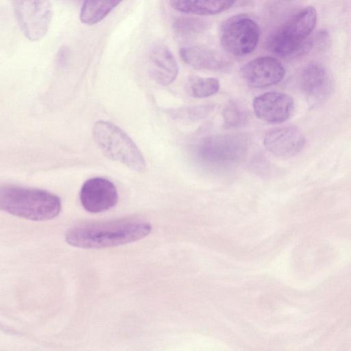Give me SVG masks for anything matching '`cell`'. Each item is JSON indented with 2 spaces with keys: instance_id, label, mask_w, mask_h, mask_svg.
<instances>
[{
  "instance_id": "cell-1",
  "label": "cell",
  "mask_w": 351,
  "mask_h": 351,
  "mask_svg": "<svg viewBox=\"0 0 351 351\" xmlns=\"http://www.w3.org/2000/svg\"><path fill=\"white\" fill-rule=\"evenodd\" d=\"M152 226L138 219H117L75 226L66 233L71 245L84 249H101L127 244L148 235Z\"/></svg>"
},
{
  "instance_id": "cell-2",
  "label": "cell",
  "mask_w": 351,
  "mask_h": 351,
  "mask_svg": "<svg viewBox=\"0 0 351 351\" xmlns=\"http://www.w3.org/2000/svg\"><path fill=\"white\" fill-rule=\"evenodd\" d=\"M0 208L11 215L32 221H46L61 210L60 198L48 191L15 186L0 189Z\"/></svg>"
},
{
  "instance_id": "cell-3",
  "label": "cell",
  "mask_w": 351,
  "mask_h": 351,
  "mask_svg": "<svg viewBox=\"0 0 351 351\" xmlns=\"http://www.w3.org/2000/svg\"><path fill=\"white\" fill-rule=\"evenodd\" d=\"M93 136L98 147L109 158L142 172L145 160L132 139L121 128L112 123L99 121L93 128Z\"/></svg>"
},
{
  "instance_id": "cell-4",
  "label": "cell",
  "mask_w": 351,
  "mask_h": 351,
  "mask_svg": "<svg viewBox=\"0 0 351 351\" xmlns=\"http://www.w3.org/2000/svg\"><path fill=\"white\" fill-rule=\"evenodd\" d=\"M247 149V138L243 134H216L201 140L197 145L196 154L204 165L226 167L243 161Z\"/></svg>"
},
{
  "instance_id": "cell-5",
  "label": "cell",
  "mask_w": 351,
  "mask_h": 351,
  "mask_svg": "<svg viewBox=\"0 0 351 351\" xmlns=\"http://www.w3.org/2000/svg\"><path fill=\"white\" fill-rule=\"evenodd\" d=\"M316 10L306 7L276 29L267 41L269 51L280 56H288L301 50L305 39L314 29Z\"/></svg>"
},
{
  "instance_id": "cell-6",
  "label": "cell",
  "mask_w": 351,
  "mask_h": 351,
  "mask_svg": "<svg viewBox=\"0 0 351 351\" xmlns=\"http://www.w3.org/2000/svg\"><path fill=\"white\" fill-rule=\"evenodd\" d=\"M260 34L256 22L244 14L226 19L221 23L219 29L221 47L236 56L252 53L258 45Z\"/></svg>"
},
{
  "instance_id": "cell-7",
  "label": "cell",
  "mask_w": 351,
  "mask_h": 351,
  "mask_svg": "<svg viewBox=\"0 0 351 351\" xmlns=\"http://www.w3.org/2000/svg\"><path fill=\"white\" fill-rule=\"evenodd\" d=\"M19 26L30 40H40L47 34L52 19L49 0H12Z\"/></svg>"
},
{
  "instance_id": "cell-8",
  "label": "cell",
  "mask_w": 351,
  "mask_h": 351,
  "mask_svg": "<svg viewBox=\"0 0 351 351\" xmlns=\"http://www.w3.org/2000/svg\"><path fill=\"white\" fill-rule=\"evenodd\" d=\"M119 199L114 184L108 179L95 177L87 180L82 186L80 199L88 212L99 213L113 208Z\"/></svg>"
},
{
  "instance_id": "cell-9",
  "label": "cell",
  "mask_w": 351,
  "mask_h": 351,
  "mask_svg": "<svg viewBox=\"0 0 351 351\" xmlns=\"http://www.w3.org/2000/svg\"><path fill=\"white\" fill-rule=\"evenodd\" d=\"M285 70L281 62L271 56H262L254 59L240 70L244 82L252 88H265L280 82Z\"/></svg>"
},
{
  "instance_id": "cell-10",
  "label": "cell",
  "mask_w": 351,
  "mask_h": 351,
  "mask_svg": "<svg viewBox=\"0 0 351 351\" xmlns=\"http://www.w3.org/2000/svg\"><path fill=\"white\" fill-rule=\"evenodd\" d=\"M253 107L258 119L269 123H280L291 116L293 100L284 93L268 92L256 97Z\"/></svg>"
},
{
  "instance_id": "cell-11",
  "label": "cell",
  "mask_w": 351,
  "mask_h": 351,
  "mask_svg": "<svg viewBox=\"0 0 351 351\" xmlns=\"http://www.w3.org/2000/svg\"><path fill=\"white\" fill-rule=\"evenodd\" d=\"M305 138L294 126H285L269 131L264 138L266 149L279 157H291L298 154L305 145Z\"/></svg>"
},
{
  "instance_id": "cell-12",
  "label": "cell",
  "mask_w": 351,
  "mask_h": 351,
  "mask_svg": "<svg viewBox=\"0 0 351 351\" xmlns=\"http://www.w3.org/2000/svg\"><path fill=\"white\" fill-rule=\"evenodd\" d=\"M300 81L302 92L313 104L326 100L332 90V80L328 71L318 63L306 65L301 73Z\"/></svg>"
},
{
  "instance_id": "cell-13",
  "label": "cell",
  "mask_w": 351,
  "mask_h": 351,
  "mask_svg": "<svg viewBox=\"0 0 351 351\" xmlns=\"http://www.w3.org/2000/svg\"><path fill=\"white\" fill-rule=\"evenodd\" d=\"M178 66L171 51L165 45L152 49L148 58L150 77L157 84L167 86L171 84L178 74Z\"/></svg>"
},
{
  "instance_id": "cell-14",
  "label": "cell",
  "mask_w": 351,
  "mask_h": 351,
  "mask_svg": "<svg viewBox=\"0 0 351 351\" xmlns=\"http://www.w3.org/2000/svg\"><path fill=\"white\" fill-rule=\"evenodd\" d=\"M182 60L196 69L221 71L228 66V61L216 51L199 46H188L180 49Z\"/></svg>"
},
{
  "instance_id": "cell-15",
  "label": "cell",
  "mask_w": 351,
  "mask_h": 351,
  "mask_svg": "<svg viewBox=\"0 0 351 351\" xmlns=\"http://www.w3.org/2000/svg\"><path fill=\"white\" fill-rule=\"evenodd\" d=\"M237 0H170L171 6L181 12L215 15L230 8Z\"/></svg>"
},
{
  "instance_id": "cell-16",
  "label": "cell",
  "mask_w": 351,
  "mask_h": 351,
  "mask_svg": "<svg viewBox=\"0 0 351 351\" xmlns=\"http://www.w3.org/2000/svg\"><path fill=\"white\" fill-rule=\"evenodd\" d=\"M123 0H85L80 18L83 23L96 24L102 21Z\"/></svg>"
},
{
  "instance_id": "cell-17",
  "label": "cell",
  "mask_w": 351,
  "mask_h": 351,
  "mask_svg": "<svg viewBox=\"0 0 351 351\" xmlns=\"http://www.w3.org/2000/svg\"><path fill=\"white\" fill-rule=\"evenodd\" d=\"M219 86V82L216 78L192 75L186 82V90L193 97L204 98L217 93Z\"/></svg>"
},
{
  "instance_id": "cell-18",
  "label": "cell",
  "mask_w": 351,
  "mask_h": 351,
  "mask_svg": "<svg viewBox=\"0 0 351 351\" xmlns=\"http://www.w3.org/2000/svg\"><path fill=\"white\" fill-rule=\"evenodd\" d=\"M224 125L227 128L239 127L243 125L247 119V112L240 104L230 101L223 111Z\"/></svg>"
},
{
  "instance_id": "cell-19",
  "label": "cell",
  "mask_w": 351,
  "mask_h": 351,
  "mask_svg": "<svg viewBox=\"0 0 351 351\" xmlns=\"http://www.w3.org/2000/svg\"><path fill=\"white\" fill-rule=\"evenodd\" d=\"M174 31L181 36L198 34L206 27L204 21L194 18H181L173 23Z\"/></svg>"
},
{
  "instance_id": "cell-20",
  "label": "cell",
  "mask_w": 351,
  "mask_h": 351,
  "mask_svg": "<svg viewBox=\"0 0 351 351\" xmlns=\"http://www.w3.org/2000/svg\"><path fill=\"white\" fill-rule=\"evenodd\" d=\"M212 104H205L186 108L178 109L172 112L174 117L191 121H199L206 117L214 108Z\"/></svg>"
}]
</instances>
